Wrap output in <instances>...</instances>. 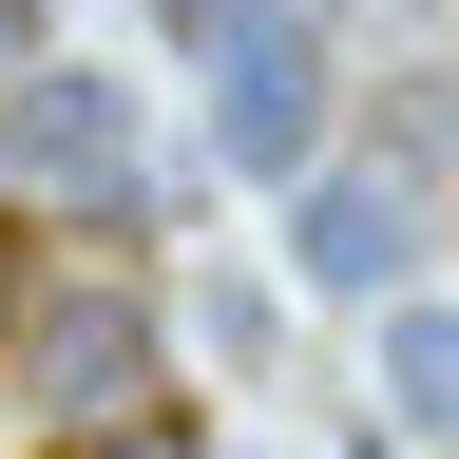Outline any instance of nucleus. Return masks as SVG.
Wrapping results in <instances>:
<instances>
[{
	"mask_svg": "<svg viewBox=\"0 0 459 459\" xmlns=\"http://www.w3.org/2000/svg\"><path fill=\"white\" fill-rule=\"evenodd\" d=\"M153 287H39V307H20V344H0V364H20V402H39V421L57 440H77V421H134V402H153Z\"/></svg>",
	"mask_w": 459,
	"mask_h": 459,
	"instance_id": "1",
	"label": "nucleus"
},
{
	"mask_svg": "<svg viewBox=\"0 0 459 459\" xmlns=\"http://www.w3.org/2000/svg\"><path fill=\"white\" fill-rule=\"evenodd\" d=\"M192 77H211V153L230 172H268V192H287V172H325V20H307V0H268V20L249 39H230V57H192Z\"/></svg>",
	"mask_w": 459,
	"mask_h": 459,
	"instance_id": "2",
	"label": "nucleus"
},
{
	"mask_svg": "<svg viewBox=\"0 0 459 459\" xmlns=\"http://www.w3.org/2000/svg\"><path fill=\"white\" fill-rule=\"evenodd\" d=\"M440 249V211L402 192L383 153H344V172H287V287H325V307H402V268Z\"/></svg>",
	"mask_w": 459,
	"mask_h": 459,
	"instance_id": "3",
	"label": "nucleus"
},
{
	"mask_svg": "<svg viewBox=\"0 0 459 459\" xmlns=\"http://www.w3.org/2000/svg\"><path fill=\"white\" fill-rule=\"evenodd\" d=\"M0 153H20L39 192H96V211H134V115H115L96 77H57V57H20V77H0Z\"/></svg>",
	"mask_w": 459,
	"mask_h": 459,
	"instance_id": "4",
	"label": "nucleus"
},
{
	"mask_svg": "<svg viewBox=\"0 0 459 459\" xmlns=\"http://www.w3.org/2000/svg\"><path fill=\"white\" fill-rule=\"evenodd\" d=\"M383 172L459 230V57H402V77H383Z\"/></svg>",
	"mask_w": 459,
	"mask_h": 459,
	"instance_id": "5",
	"label": "nucleus"
},
{
	"mask_svg": "<svg viewBox=\"0 0 459 459\" xmlns=\"http://www.w3.org/2000/svg\"><path fill=\"white\" fill-rule=\"evenodd\" d=\"M383 402H402L421 440H459V307H421V287L383 307Z\"/></svg>",
	"mask_w": 459,
	"mask_h": 459,
	"instance_id": "6",
	"label": "nucleus"
},
{
	"mask_svg": "<svg viewBox=\"0 0 459 459\" xmlns=\"http://www.w3.org/2000/svg\"><path fill=\"white\" fill-rule=\"evenodd\" d=\"M192 344H211L230 383H249V364H287V287H230V268H211V287H192Z\"/></svg>",
	"mask_w": 459,
	"mask_h": 459,
	"instance_id": "7",
	"label": "nucleus"
},
{
	"mask_svg": "<svg viewBox=\"0 0 459 459\" xmlns=\"http://www.w3.org/2000/svg\"><path fill=\"white\" fill-rule=\"evenodd\" d=\"M57 459H211V440H192V421H153V402H134V421H77Z\"/></svg>",
	"mask_w": 459,
	"mask_h": 459,
	"instance_id": "8",
	"label": "nucleus"
},
{
	"mask_svg": "<svg viewBox=\"0 0 459 459\" xmlns=\"http://www.w3.org/2000/svg\"><path fill=\"white\" fill-rule=\"evenodd\" d=\"M249 20H268V0H153V39H172V57H230Z\"/></svg>",
	"mask_w": 459,
	"mask_h": 459,
	"instance_id": "9",
	"label": "nucleus"
},
{
	"mask_svg": "<svg viewBox=\"0 0 459 459\" xmlns=\"http://www.w3.org/2000/svg\"><path fill=\"white\" fill-rule=\"evenodd\" d=\"M20 307H39V230L0 211V344H20Z\"/></svg>",
	"mask_w": 459,
	"mask_h": 459,
	"instance_id": "10",
	"label": "nucleus"
}]
</instances>
